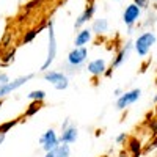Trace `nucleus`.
<instances>
[{
	"label": "nucleus",
	"mask_w": 157,
	"mask_h": 157,
	"mask_svg": "<svg viewBox=\"0 0 157 157\" xmlns=\"http://www.w3.org/2000/svg\"><path fill=\"white\" fill-rule=\"evenodd\" d=\"M43 80L52 85L57 91H64L69 88V75L60 69H49L43 72Z\"/></svg>",
	"instance_id": "4"
},
{
	"label": "nucleus",
	"mask_w": 157,
	"mask_h": 157,
	"mask_svg": "<svg viewBox=\"0 0 157 157\" xmlns=\"http://www.w3.org/2000/svg\"><path fill=\"white\" fill-rule=\"evenodd\" d=\"M152 102H154V104H155V105H157V93L154 94V98H152Z\"/></svg>",
	"instance_id": "32"
},
{
	"label": "nucleus",
	"mask_w": 157,
	"mask_h": 157,
	"mask_svg": "<svg viewBox=\"0 0 157 157\" xmlns=\"http://www.w3.org/2000/svg\"><path fill=\"white\" fill-rule=\"evenodd\" d=\"M2 107H3V99L0 101V110H2Z\"/></svg>",
	"instance_id": "33"
},
{
	"label": "nucleus",
	"mask_w": 157,
	"mask_h": 157,
	"mask_svg": "<svg viewBox=\"0 0 157 157\" xmlns=\"http://www.w3.org/2000/svg\"><path fill=\"white\" fill-rule=\"evenodd\" d=\"M71 124H72V121L69 120V118H66V120H63V123H61V126H60V132H61V130H64V129H68Z\"/></svg>",
	"instance_id": "26"
},
{
	"label": "nucleus",
	"mask_w": 157,
	"mask_h": 157,
	"mask_svg": "<svg viewBox=\"0 0 157 157\" xmlns=\"http://www.w3.org/2000/svg\"><path fill=\"white\" fill-rule=\"evenodd\" d=\"M44 157H71V145H60L49 152H44Z\"/></svg>",
	"instance_id": "16"
},
{
	"label": "nucleus",
	"mask_w": 157,
	"mask_h": 157,
	"mask_svg": "<svg viewBox=\"0 0 157 157\" xmlns=\"http://www.w3.org/2000/svg\"><path fill=\"white\" fill-rule=\"evenodd\" d=\"M118 157H130V154L127 151H121L120 154H118Z\"/></svg>",
	"instance_id": "30"
},
{
	"label": "nucleus",
	"mask_w": 157,
	"mask_h": 157,
	"mask_svg": "<svg viewBox=\"0 0 157 157\" xmlns=\"http://www.w3.org/2000/svg\"><path fill=\"white\" fill-rule=\"evenodd\" d=\"M141 13H143V10H141L140 6H137L134 2H132V3H129V5L124 8L121 19H123V24L129 29V32H127L129 35H132V33H134L132 30H134V27L137 25V22L141 19Z\"/></svg>",
	"instance_id": "5"
},
{
	"label": "nucleus",
	"mask_w": 157,
	"mask_h": 157,
	"mask_svg": "<svg viewBox=\"0 0 157 157\" xmlns=\"http://www.w3.org/2000/svg\"><path fill=\"white\" fill-rule=\"evenodd\" d=\"M132 2H134L137 6H140L141 10H148V8H149V2H151V0H132Z\"/></svg>",
	"instance_id": "25"
},
{
	"label": "nucleus",
	"mask_w": 157,
	"mask_h": 157,
	"mask_svg": "<svg viewBox=\"0 0 157 157\" xmlns=\"http://www.w3.org/2000/svg\"><path fill=\"white\" fill-rule=\"evenodd\" d=\"M134 52V41L132 39H129V41H126L123 46H121V49L115 54V57H113V60H112V63H110V68L112 69H118V68H121L123 64L129 60V57H130V54Z\"/></svg>",
	"instance_id": "9"
},
{
	"label": "nucleus",
	"mask_w": 157,
	"mask_h": 157,
	"mask_svg": "<svg viewBox=\"0 0 157 157\" xmlns=\"http://www.w3.org/2000/svg\"><path fill=\"white\" fill-rule=\"evenodd\" d=\"M113 71H115V69H112V68L109 66V69L105 71V75H104V77H107V78H110V77L113 75Z\"/></svg>",
	"instance_id": "29"
},
{
	"label": "nucleus",
	"mask_w": 157,
	"mask_h": 157,
	"mask_svg": "<svg viewBox=\"0 0 157 157\" xmlns=\"http://www.w3.org/2000/svg\"><path fill=\"white\" fill-rule=\"evenodd\" d=\"M78 140V127L75 124H71L68 129L60 132V143L63 145H74Z\"/></svg>",
	"instance_id": "13"
},
{
	"label": "nucleus",
	"mask_w": 157,
	"mask_h": 157,
	"mask_svg": "<svg viewBox=\"0 0 157 157\" xmlns=\"http://www.w3.org/2000/svg\"><path fill=\"white\" fill-rule=\"evenodd\" d=\"M88 54H90L88 47H72L66 55V69H64V72L68 75L78 72L88 61Z\"/></svg>",
	"instance_id": "2"
},
{
	"label": "nucleus",
	"mask_w": 157,
	"mask_h": 157,
	"mask_svg": "<svg viewBox=\"0 0 157 157\" xmlns=\"http://www.w3.org/2000/svg\"><path fill=\"white\" fill-rule=\"evenodd\" d=\"M41 109H43V102H30L29 107L25 109L24 116H25V118H32V116H35Z\"/></svg>",
	"instance_id": "21"
},
{
	"label": "nucleus",
	"mask_w": 157,
	"mask_h": 157,
	"mask_svg": "<svg viewBox=\"0 0 157 157\" xmlns=\"http://www.w3.org/2000/svg\"><path fill=\"white\" fill-rule=\"evenodd\" d=\"M91 32H93L94 35H98V36L105 35L109 32V21H107V17L94 19L93 24H91Z\"/></svg>",
	"instance_id": "15"
},
{
	"label": "nucleus",
	"mask_w": 157,
	"mask_h": 157,
	"mask_svg": "<svg viewBox=\"0 0 157 157\" xmlns=\"http://www.w3.org/2000/svg\"><path fill=\"white\" fill-rule=\"evenodd\" d=\"M151 132H152V135H157V118L152 120V123H151Z\"/></svg>",
	"instance_id": "27"
},
{
	"label": "nucleus",
	"mask_w": 157,
	"mask_h": 157,
	"mask_svg": "<svg viewBox=\"0 0 157 157\" xmlns=\"http://www.w3.org/2000/svg\"><path fill=\"white\" fill-rule=\"evenodd\" d=\"M22 121V116H17V118H13V120H8V121H3L0 123V132L2 134H8L14 129L19 123Z\"/></svg>",
	"instance_id": "18"
},
{
	"label": "nucleus",
	"mask_w": 157,
	"mask_h": 157,
	"mask_svg": "<svg viewBox=\"0 0 157 157\" xmlns=\"http://www.w3.org/2000/svg\"><path fill=\"white\" fill-rule=\"evenodd\" d=\"M33 2H35V3H36V5H38V3H39V2H41V0H33Z\"/></svg>",
	"instance_id": "34"
},
{
	"label": "nucleus",
	"mask_w": 157,
	"mask_h": 157,
	"mask_svg": "<svg viewBox=\"0 0 157 157\" xmlns=\"http://www.w3.org/2000/svg\"><path fill=\"white\" fill-rule=\"evenodd\" d=\"M46 98H47V93L44 90H41V88L32 90V91H29V94H27V99L30 102H44Z\"/></svg>",
	"instance_id": "17"
},
{
	"label": "nucleus",
	"mask_w": 157,
	"mask_h": 157,
	"mask_svg": "<svg viewBox=\"0 0 157 157\" xmlns=\"http://www.w3.org/2000/svg\"><path fill=\"white\" fill-rule=\"evenodd\" d=\"M146 19L148 21H145V24H143V25H145V27H152V25L155 24V21H157V16L154 14V13H149Z\"/></svg>",
	"instance_id": "23"
},
{
	"label": "nucleus",
	"mask_w": 157,
	"mask_h": 157,
	"mask_svg": "<svg viewBox=\"0 0 157 157\" xmlns=\"http://www.w3.org/2000/svg\"><path fill=\"white\" fill-rule=\"evenodd\" d=\"M113 2H121V0H113Z\"/></svg>",
	"instance_id": "36"
},
{
	"label": "nucleus",
	"mask_w": 157,
	"mask_h": 157,
	"mask_svg": "<svg viewBox=\"0 0 157 157\" xmlns=\"http://www.w3.org/2000/svg\"><path fill=\"white\" fill-rule=\"evenodd\" d=\"M155 43H157L155 33L151 30H146L134 39V52L140 58H145V57H148V54L151 52V49L154 47Z\"/></svg>",
	"instance_id": "3"
},
{
	"label": "nucleus",
	"mask_w": 157,
	"mask_h": 157,
	"mask_svg": "<svg viewBox=\"0 0 157 157\" xmlns=\"http://www.w3.org/2000/svg\"><path fill=\"white\" fill-rule=\"evenodd\" d=\"M5 138H6V134H2V132H0V145H3Z\"/></svg>",
	"instance_id": "31"
},
{
	"label": "nucleus",
	"mask_w": 157,
	"mask_h": 157,
	"mask_svg": "<svg viewBox=\"0 0 157 157\" xmlns=\"http://www.w3.org/2000/svg\"><path fill=\"white\" fill-rule=\"evenodd\" d=\"M151 2H152V3H157V0H151Z\"/></svg>",
	"instance_id": "35"
},
{
	"label": "nucleus",
	"mask_w": 157,
	"mask_h": 157,
	"mask_svg": "<svg viewBox=\"0 0 157 157\" xmlns=\"http://www.w3.org/2000/svg\"><path fill=\"white\" fill-rule=\"evenodd\" d=\"M38 141H39L41 149L44 152H49V151H52L54 148H57L60 145V135H58V132H57L54 127H50V129L44 130V132L39 135V140Z\"/></svg>",
	"instance_id": "8"
},
{
	"label": "nucleus",
	"mask_w": 157,
	"mask_h": 157,
	"mask_svg": "<svg viewBox=\"0 0 157 157\" xmlns=\"http://www.w3.org/2000/svg\"><path fill=\"white\" fill-rule=\"evenodd\" d=\"M10 82H11L10 74L8 72H0V86H3V85H6Z\"/></svg>",
	"instance_id": "24"
},
{
	"label": "nucleus",
	"mask_w": 157,
	"mask_h": 157,
	"mask_svg": "<svg viewBox=\"0 0 157 157\" xmlns=\"http://www.w3.org/2000/svg\"><path fill=\"white\" fill-rule=\"evenodd\" d=\"M123 93H124V91H123V88H120V86H118V88H115V90H113V96H115L116 99L120 98V96H121Z\"/></svg>",
	"instance_id": "28"
},
{
	"label": "nucleus",
	"mask_w": 157,
	"mask_h": 157,
	"mask_svg": "<svg viewBox=\"0 0 157 157\" xmlns=\"http://www.w3.org/2000/svg\"><path fill=\"white\" fill-rule=\"evenodd\" d=\"M33 78H35V72H29V74H25V75H19L16 78H13L10 83L0 86V101L5 99L6 96H10L11 93H14V91H17L24 85H27L30 80H33Z\"/></svg>",
	"instance_id": "6"
},
{
	"label": "nucleus",
	"mask_w": 157,
	"mask_h": 157,
	"mask_svg": "<svg viewBox=\"0 0 157 157\" xmlns=\"http://www.w3.org/2000/svg\"><path fill=\"white\" fill-rule=\"evenodd\" d=\"M94 13H96V3L93 2V3H90L88 6H85V10H83V11L80 13V14H78V16L75 17L74 29H75V30L83 29V27H85V24H86V22H90L91 19H93Z\"/></svg>",
	"instance_id": "11"
},
{
	"label": "nucleus",
	"mask_w": 157,
	"mask_h": 157,
	"mask_svg": "<svg viewBox=\"0 0 157 157\" xmlns=\"http://www.w3.org/2000/svg\"><path fill=\"white\" fill-rule=\"evenodd\" d=\"M141 94H143V91L140 88H132V90H129V91H124V93L118 98L116 102H115L116 110L118 112H124L130 105H134L135 102H138L141 99Z\"/></svg>",
	"instance_id": "7"
},
{
	"label": "nucleus",
	"mask_w": 157,
	"mask_h": 157,
	"mask_svg": "<svg viewBox=\"0 0 157 157\" xmlns=\"http://www.w3.org/2000/svg\"><path fill=\"white\" fill-rule=\"evenodd\" d=\"M127 140H129V135L126 132H120L115 137V143H116V145H124V143H127Z\"/></svg>",
	"instance_id": "22"
},
{
	"label": "nucleus",
	"mask_w": 157,
	"mask_h": 157,
	"mask_svg": "<svg viewBox=\"0 0 157 157\" xmlns=\"http://www.w3.org/2000/svg\"><path fill=\"white\" fill-rule=\"evenodd\" d=\"M47 52H46V58L39 66V72H46L49 69H52V64H54L55 58H57V52H58V46H57V35H55V22L54 19L47 21Z\"/></svg>",
	"instance_id": "1"
},
{
	"label": "nucleus",
	"mask_w": 157,
	"mask_h": 157,
	"mask_svg": "<svg viewBox=\"0 0 157 157\" xmlns=\"http://www.w3.org/2000/svg\"><path fill=\"white\" fill-rule=\"evenodd\" d=\"M93 32H91V27H83L80 30H77V35L74 38V47H86L91 39H93Z\"/></svg>",
	"instance_id": "12"
},
{
	"label": "nucleus",
	"mask_w": 157,
	"mask_h": 157,
	"mask_svg": "<svg viewBox=\"0 0 157 157\" xmlns=\"http://www.w3.org/2000/svg\"><path fill=\"white\" fill-rule=\"evenodd\" d=\"M127 152L130 154V157H141L143 155V145L141 141L135 137H130L127 140Z\"/></svg>",
	"instance_id": "14"
},
{
	"label": "nucleus",
	"mask_w": 157,
	"mask_h": 157,
	"mask_svg": "<svg viewBox=\"0 0 157 157\" xmlns=\"http://www.w3.org/2000/svg\"><path fill=\"white\" fill-rule=\"evenodd\" d=\"M14 60H16V50H14V49H10L3 57H0V63H2L3 68L11 66V64L14 63Z\"/></svg>",
	"instance_id": "20"
},
{
	"label": "nucleus",
	"mask_w": 157,
	"mask_h": 157,
	"mask_svg": "<svg viewBox=\"0 0 157 157\" xmlns=\"http://www.w3.org/2000/svg\"><path fill=\"white\" fill-rule=\"evenodd\" d=\"M47 27V25H41L39 29H30V30H27L24 33V36H22V44H29V43H32L33 39L41 33V30H44Z\"/></svg>",
	"instance_id": "19"
},
{
	"label": "nucleus",
	"mask_w": 157,
	"mask_h": 157,
	"mask_svg": "<svg viewBox=\"0 0 157 157\" xmlns=\"http://www.w3.org/2000/svg\"><path fill=\"white\" fill-rule=\"evenodd\" d=\"M107 69H109V64L105 58H94V60L88 61L86 64V72L93 78H99L102 75H105Z\"/></svg>",
	"instance_id": "10"
}]
</instances>
